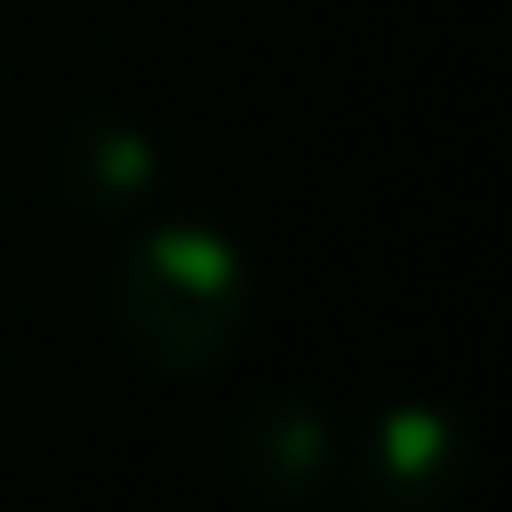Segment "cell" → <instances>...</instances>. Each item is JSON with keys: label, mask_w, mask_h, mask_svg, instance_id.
Masks as SVG:
<instances>
[{"label": "cell", "mask_w": 512, "mask_h": 512, "mask_svg": "<svg viewBox=\"0 0 512 512\" xmlns=\"http://www.w3.org/2000/svg\"><path fill=\"white\" fill-rule=\"evenodd\" d=\"M59 188L78 201V208H98V214H130L156 195L163 182V150L156 137H143L137 124L124 117H78L72 130L59 137Z\"/></svg>", "instance_id": "3957f363"}, {"label": "cell", "mask_w": 512, "mask_h": 512, "mask_svg": "<svg viewBox=\"0 0 512 512\" xmlns=\"http://www.w3.org/2000/svg\"><path fill=\"white\" fill-rule=\"evenodd\" d=\"M253 312L240 247L208 221H156L117 266V331L150 370L208 376L227 363Z\"/></svg>", "instance_id": "6da1fadb"}, {"label": "cell", "mask_w": 512, "mask_h": 512, "mask_svg": "<svg viewBox=\"0 0 512 512\" xmlns=\"http://www.w3.org/2000/svg\"><path fill=\"white\" fill-rule=\"evenodd\" d=\"M467 480V428L441 402H389L363 422L357 487L376 512H441Z\"/></svg>", "instance_id": "7a4b0ae2"}, {"label": "cell", "mask_w": 512, "mask_h": 512, "mask_svg": "<svg viewBox=\"0 0 512 512\" xmlns=\"http://www.w3.org/2000/svg\"><path fill=\"white\" fill-rule=\"evenodd\" d=\"M240 454H247L253 487H266L273 500H312L338 467V441H331L325 415L286 389L253 402V415L240 422Z\"/></svg>", "instance_id": "277c9868"}]
</instances>
